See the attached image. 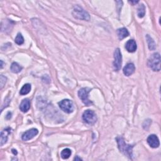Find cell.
<instances>
[{"label": "cell", "mask_w": 161, "mask_h": 161, "mask_svg": "<svg viewBox=\"0 0 161 161\" xmlns=\"http://www.w3.org/2000/svg\"><path fill=\"white\" fill-rule=\"evenodd\" d=\"M116 140L118 144V147L120 151L130 159L132 157V148L133 145L127 144L125 143L124 139L121 137H118L116 138Z\"/></svg>", "instance_id": "obj_1"}, {"label": "cell", "mask_w": 161, "mask_h": 161, "mask_svg": "<svg viewBox=\"0 0 161 161\" xmlns=\"http://www.w3.org/2000/svg\"><path fill=\"white\" fill-rule=\"evenodd\" d=\"M147 65L152 71L159 72L160 70V56L159 53L153 54L148 60Z\"/></svg>", "instance_id": "obj_2"}, {"label": "cell", "mask_w": 161, "mask_h": 161, "mask_svg": "<svg viewBox=\"0 0 161 161\" xmlns=\"http://www.w3.org/2000/svg\"><path fill=\"white\" fill-rule=\"evenodd\" d=\"M72 15L74 18L78 20L86 21H89L90 20V14L79 5H76L74 6L72 10Z\"/></svg>", "instance_id": "obj_3"}, {"label": "cell", "mask_w": 161, "mask_h": 161, "mask_svg": "<svg viewBox=\"0 0 161 161\" xmlns=\"http://www.w3.org/2000/svg\"><path fill=\"white\" fill-rule=\"evenodd\" d=\"M91 89L88 88H83L79 90L78 96L81 99L82 103L87 106H89L93 104V103L88 99V94Z\"/></svg>", "instance_id": "obj_4"}, {"label": "cell", "mask_w": 161, "mask_h": 161, "mask_svg": "<svg viewBox=\"0 0 161 161\" xmlns=\"http://www.w3.org/2000/svg\"><path fill=\"white\" fill-rule=\"evenodd\" d=\"M83 120L88 124L93 125L96 121L97 117L94 111L91 109L86 110L82 114Z\"/></svg>", "instance_id": "obj_5"}, {"label": "cell", "mask_w": 161, "mask_h": 161, "mask_svg": "<svg viewBox=\"0 0 161 161\" xmlns=\"http://www.w3.org/2000/svg\"><path fill=\"white\" fill-rule=\"evenodd\" d=\"M60 108L67 113H72L74 111L73 102L70 100H63L59 103Z\"/></svg>", "instance_id": "obj_6"}, {"label": "cell", "mask_w": 161, "mask_h": 161, "mask_svg": "<svg viewBox=\"0 0 161 161\" xmlns=\"http://www.w3.org/2000/svg\"><path fill=\"white\" fill-rule=\"evenodd\" d=\"M122 65V56L119 48H116L114 52V61L113 68L115 71H119Z\"/></svg>", "instance_id": "obj_7"}, {"label": "cell", "mask_w": 161, "mask_h": 161, "mask_svg": "<svg viewBox=\"0 0 161 161\" xmlns=\"http://www.w3.org/2000/svg\"><path fill=\"white\" fill-rule=\"evenodd\" d=\"M38 133L39 130L36 128H32L25 132L21 136V139L24 141H27L32 139Z\"/></svg>", "instance_id": "obj_8"}, {"label": "cell", "mask_w": 161, "mask_h": 161, "mask_svg": "<svg viewBox=\"0 0 161 161\" xmlns=\"http://www.w3.org/2000/svg\"><path fill=\"white\" fill-rule=\"evenodd\" d=\"M147 143L152 148H157L160 145L159 140L155 135H151L147 138Z\"/></svg>", "instance_id": "obj_9"}, {"label": "cell", "mask_w": 161, "mask_h": 161, "mask_svg": "<svg viewBox=\"0 0 161 161\" xmlns=\"http://www.w3.org/2000/svg\"><path fill=\"white\" fill-rule=\"evenodd\" d=\"M135 67L133 63H128L127 64L124 68H123V74H125L126 76H130L132 74H133L135 72Z\"/></svg>", "instance_id": "obj_10"}, {"label": "cell", "mask_w": 161, "mask_h": 161, "mask_svg": "<svg viewBox=\"0 0 161 161\" xmlns=\"http://www.w3.org/2000/svg\"><path fill=\"white\" fill-rule=\"evenodd\" d=\"M11 129L10 128H6L4 129L1 133V146H3L7 142L8 135L11 133Z\"/></svg>", "instance_id": "obj_11"}, {"label": "cell", "mask_w": 161, "mask_h": 161, "mask_svg": "<svg viewBox=\"0 0 161 161\" xmlns=\"http://www.w3.org/2000/svg\"><path fill=\"white\" fill-rule=\"evenodd\" d=\"M125 48L128 52H134L137 48V44H136V42L133 39L129 40L125 44Z\"/></svg>", "instance_id": "obj_12"}, {"label": "cell", "mask_w": 161, "mask_h": 161, "mask_svg": "<svg viewBox=\"0 0 161 161\" xmlns=\"http://www.w3.org/2000/svg\"><path fill=\"white\" fill-rule=\"evenodd\" d=\"M30 108V102L29 99L26 98L22 100L20 105V109L23 113H26Z\"/></svg>", "instance_id": "obj_13"}, {"label": "cell", "mask_w": 161, "mask_h": 161, "mask_svg": "<svg viewBox=\"0 0 161 161\" xmlns=\"http://www.w3.org/2000/svg\"><path fill=\"white\" fill-rule=\"evenodd\" d=\"M117 35L118 36V39L120 40H121L129 35V32L127 29L121 28L117 30Z\"/></svg>", "instance_id": "obj_14"}, {"label": "cell", "mask_w": 161, "mask_h": 161, "mask_svg": "<svg viewBox=\"0 0 161 161\" xmlns=\"http://www.w3.org/2000/svg\"><path fill=\"white\" fill-rule=\"evenodd\" d=\"M31 89H32V86L30 84L27 83L24 84L20 91V94L21 95H26L30 92Z\"/></svg>", "instance_id": "obj_15"}, {"label": "cell", "mask_w": 161, "mask_h": 161, "mask_svg": "<svg viewBox=\"0 0 161 161\" xmlns=\"http://www.w3.org/2000/svg\"><path fill=\"white\" fill-rule=\"evenodd\" d=\"M146 39H147V41L148 43V48H149L151 51L155 50V48H156V45H155L154 40L148 35H146Z\"/></svg>", "instance_id": "obj_16"}, {"label": "cell", "mask_w": 161, "mask_h": 161, "mask_svg": "<svg viewBox=\"0 0 161 161\" xmlns=\"http://www.w3.org/2000/svg\"><path fill=\"white\" fill-rule=\"evenodd\" d=\"M22 69L23 67L17 63H13L10 67L11 71L13 73H18L22 70Z\"/></svg>", "instance_id": "obj_17"}, {"label": "cell", "mask_w": 161, "mask_h": 161, "mask_svg": "<svg viewBox=\"0 0 161 161\" xmlns=\"http://www.w3.org/2000/svg\"><path fill=\"white\" fill-rule=\"evenodd\" d=\"M72 154V152L69 149V148H65L63 151L61 152V157L64 159H67L68 158H69V157Z\"/></svg>", "instance_id": "obj_18"}, {"label": "cell", "mask_w": 161, "mask_h": 161, "mask_svg": "<svg viewBox=\"0 0 161 161\" xmlns=\"http://www.w3.org/2000/svg\"><path fill=\"white\" fill-rule=\"evenodd\" d=\"M145 14V7L144 4H141L138 8V16L139 18H143Z\"/></svg>", "instance_id": "obj_19"}, {"label": "cell", "mask_w": 161, "mask_h": 161, "mask_svg": "<svg viewBox=\"0 0 161 161\" xmlns=\"http://www.w3.org/2000/svg\"><path fill=\"white\" fill-rule=\"evenodd\" d=\"M15 42L17 44L20 45H22L24 43V39H23V37L21 33H19L17 34L16 38L15 39Z\"/></svg>", "instance_id": "obj_20"}, {"label": "cell", "mask_w": 161, "mask_h": 161, "mask_svg": "<svg viewBox=\"0 0 161 161\" xmlns=\"http://www.w3.org/2000/svg\"><path fill=\"white\" fill-rule=\"evenodd\" d=\"M6 78L4 76L2 75L1 76V78H0V86H1V87H0V88L2 89L3 87L5 84H6Z\"/></svg>", "instance_id": "obj_21"}, {"label": "cell", "mask_w": 161, "mask_h": 161, "mask_svg": "<svg viewBox=\"0 0 161 161\" xmlns=\"http://www.w3.org/2000/svg\"><path fill=\"white\" fill-rule=\"evenodd\" d=\"M74 160H82V159L79 158V156H76L75 158H74Z\"/></svg>", "instance_id": "obj_22"}, {"label": "cell", "mask_w": 161, "mask_h": 161, "mask_svg": "<svg viewBox=\"0 0 161 161\" xmlns=\"http://www.w3.org/2000/svg\"><path fill=\"white\" fill-rule=\"evenodd\" d=\"M12 152H13V153L15 155H17V151L15 150V149L12 150Z\"/></svg>", "instance_id": "obj_23"}, {"label": "cell", "mask_w": 161, "mask_h": 161, "mask_svg": "<svg viewBox=\"0 0 161 161\" xmlns=\"http://www.w3.org/2000/svg\"><path fill=\"white\" fill-rule=\"evenodd\" d=\"M129 3H135V4H136V3H139V2H129Z\"/></svg>", "instance_id": "obj_24"}, {"label": "cell", "mask_w": 161, "mask_h": 161, "mask_svg": "<svg viewBox=\"0 0 161 161\" xmlns=\"http://www.w3.org/2000/svg\"><path fill=\"white\" fill-rule=\"evenodd\" d=\"M3 60H1V69L3 68Z\"/></svg>", "instance_id": "obj_25"}]
</instances>
